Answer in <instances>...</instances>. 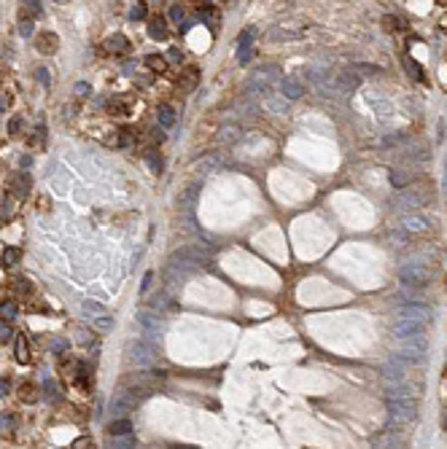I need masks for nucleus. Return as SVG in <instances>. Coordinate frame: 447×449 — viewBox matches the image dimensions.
<instances>
[{
	"label": "nucleus",
	"instance_id": "obj_1",
	"mask_svg": "<svg viewBox=\"0 0 447 449\" xmlns=\"http://www.w3.org/2000/svg\"><path fill=\"white\" fill-rule=\"evenodd\" d=\"M170 272H181V277H186L189 272L194 269H202V266L208 264V250H202L200 245H183L178 250H172L170 253Z\"/></svg>",
	"mask_w": 447,
	"mask_h": 449
},
{
	"label": "nucleus",
	"instance_id": "obj_2",
	"mask_svg": "<svg viewBox=\"0 0 447 449\" xmlns=\"http://www.w3.org/2000/svg\"><path fill=\"white\" fill-rule=\"evenodd\" d=\"M399 282H402L404 288H426L431 282V269L426 264H402L399 266Z\"/></svg>",
	"mask_w": 447,
	"mask_h": 449
},
{
	"label": "nucleus",
	"instance_id": "obj_3",
	"mask_svg": "<svg viewBox=\"0 0 447 449\" xmlns=\"http://www.w3.org/2000/svg\"><path fill=\"white\" fill-rule=\"evenodd\" d=\"M399 320H415V323H420V326H428L431 323V307L428 304H423V302H407L399 307V315H396Z\"/></svg>",
	"mask_w": 447,
	"mask_h": 449
},
{
	"label": "nucleus",
	"instance_id": "obj_4",
	"mask_svg": "<svg viewBox=\"0 0 447 449\" xmlns=\"http://www.w3.org/2000/svg\"><path fill=\"white\" fill-rule=\"evenodd\" d=\"M358 84H361V76H358L353 67H348V70H337V73H334L337 94H350L353 89H358Z\"/></svg>",
	"mask_w": 447,
	"mask_h": 449
},
{
	"label": "nucleus",
	"instance_id": "obj_5",
	"mask_svg": "<svg viewBox=\"0 0 447 449\" xmlns=\"http://www.w3.org/2000/svg\"><path fill=\"white\" fill-rule=\"evenodd\" d=\"M278 78H280L278 67H259L253 73V78H250V89H253V92H267V89H270V84H275Z\"/></svg>",
	"mask_w": 447,
	"mask_h": 449
},
{
	"label": "nucleus",
	"instance_id": "obj_6",
	"mask_svg": "<svg viewBox=\"0 0 447 449\" xmlns=\"http://www.w3.org/2000/svg\"><path fill=\"white\" fill-rule=\"evenodd\" d=\"M197 84H200V67H186L181 70V78H178V92L181 94H191L194 89H197Z\"/></svg>",
	"mask_w": 447,
	"mask_h": 449
},
{
	"label": "nucleus",
	"instance_id": "obj_7",
	"mask_svg": "<svg viewBox=\"0 0 447 449\" xmlns=\"http://www.w3.org/2000/svg\"><path fill=\"white\" fill-rule=\"evenodd\" d=\"M423 328H426V326H420V323H415V320H399L396 318L394 336H399V339H412V336H418Z\"/></svg>",
	"mask_w": 447,
	"mask_h": 449
},
{
	"label": "nucleus",
	"instance_id": "obj_8",
	"mask_svg": "<svg viewBox=\"0 0 447 449\" xmlns=\"http://www.w3.org/2000/svg\"><path fill=\"white\" fill-rule=\"evenodd\" d=\"M399 226H402L404 232H410V234H423V232H428V229H431V226H428V220L423 218V215H415V212L404 215Z\"/></svg>",
	"mask_w": 447,
	"mask_h": 449
},
{
	"label": "nucleus",
	"instance_id": "obj_9",
	"mask_svg": "<svg viewBox=\"0 0 447 449\" xmlns=\"http://www.w3.org/2000/svg\"><path fill=\"white\" fill-rule=\"evenodd\" d=\"M30 188H33V180H30V175H14L11 178V183H9V191L17 196V199H25V196H30Z\"/></svg>",
	"mask_w": 447,
	"mask_h": 449
},
{
	"label": "nucleus",
	"instance_id": "obj_10",
	"mask_svg": "<svg viewBox=\"0 0 447 449\" xmlns=\"http://www.w3.org/2000/svg\"><path fill=\"white\" fill-rule=\"evenodd\" d=\"M280 94V92H278ZM272 89H267V92H262V105L267 108V110H272V113H286V108H288V100H283V97H278Z\"/></svg>",
	"mask_w": 447,
	"mask_h": 449
},
{
	"label": "nucleus",
	"instance_id": "obj_11",
	"mask_svg": "<svg viewBox=\"0 0 447 449\" xmlns=\"http://www.w3.org/2000/svg\"><path fill=\"white\" fill-rule=\"evenodd\" d=\"M35 49L41 51V54H57V49H59V38L54 35V33H38V38H35Z\"/></svg>",
	"mask_w": 447,
	"mask_h": 449
},
{
	"label": "nucleus",
	"instance_id": "obj_12",
	"mask_svg": "<svg viewBox=\"0 0 447 449\" xmlns=\"http://www.w3.org/2000/svg\"><path fill=\"white\" fill-rule=\"evenodd\" d=\"M14 358H17L19 366H27L30 363V347H27V336L25 334L14 336Z\"/></svg>",
	"mask_w": 447,
	"mask_h": 449
},
{
	"label": "nucleus",
	"instance_id": "obj_13",
	"mask_svg": "<svg viewBox=\"0 0 447 449\" xmlns=\"http://www.w3.org/2000/svg\"><path fill=\"white\" fill-rule=\"evenodd\" d=\"M302 94H304V86L299 81H294V78L280 81V97H283V100H299Z\"/></svg>",
	"mask_w": 447,
	"mask_h": 449
},
{
	"label": "nucleus",
	"instance_id": "obj_14",
	"mask_svg": "<svg viewBox=\"0 0 447 449\" xmlns=\"http://www.w3.org/2000/svg\"><path fill=\"white\" fill-rule=\"evenodd\" d=\"M426 347H428L426 339H412V342H407L404 350H399V355H402V358H410V360H418V355H420V358L426 355Z\"/></svg>",
	"mask_w": 447,
	"mask_h": 449
},
{
	"label": "nucleus",
	"instance_id": "obj_15",
	"mask_svg": "<svg viewBox=\"0 0 447 449\" xmlns=\"http://www.w3.org/2000/svg\"><path fill=\"white\" fill-rule=\"evenodd\" d=\"M76 388H81L84 393H89L92 390V371H89V366L86 363H78L76 366V380H73Z\"/></svg>",
	"mask_w": 447,
	"mask_h": 449
},
{
	"label": "nucleus",
	"instance_id": "obj_16",
	"mask_svg": "<svg viewBox=\"0 0 447 449\" xmlns=\"http://www.w3.org/2000/svg\"><path fill=\"white\" fill-rule=\"evenodd\" d=\"M81 315L86 320H97V318H103V315H108L105 312V307L100 304V302H95V298H86V302L81 304Z\"/></svg>",
	"mask_w": 447,
	"mask_h": 449
},
{
	"label": "nucleus",
	"instance_id": "obj_17",
	"mask_svg": "<svg viewBox=\"0 0 447 449\" xmlns=\"http://www.w3.org/2000/svg\"><path fill=\"white\" fill-rule=\"evenodd\" d=\"M388 180H391V186L404 188V186H410V183H412V172H410V170H404V167H394V170L388 172Z\"/></svg>",
	"mask_w": 447,
	"mask_h": 449
},
{
	"label": "nucleus",
	"instance_id": "obj_18",
	"mask_svg": "<svg viewBox=\"0 0 447 449\" xmlns=\"http://www.w3.org/2000/svg\"><path fill=\"white\" fill-rule=\"evenodd\" d=\"M103 49L108 54H124V51H130V41L124 35H111L108 41L103 43Z\"/></svg>",
	"mask_w": 447,
	"mask_h": 449
},
{
	"label": "nucleus",
	"instance_id": "obj_19",
	"mask_svg": "<svg viewBox=\"0 0 447 449\" xmlns=\"http://www.w3.org/2000/svg\"><path fill=\"white\" fill-rule=\"evenodd\" d=\"M197 14H200L202 22H208V25H210V30L218 27V9H216L213 3H202L200 9H197Z\"/></svg>",
	"mask_w": 447,
	"mask_h": 449
},
{
	"label": "nucleus",
	"instance_id": "obj_20",
	"mask_svg": "<svg viewBox=\"0 0 447 449\" xmlns=\"http://www.w3.org/2000/svg\"><path fill=\"white\" fill-rule=\"evenodd\" d=\"M156 119H159V124H162L164 129H170L172 124H175V110H172V105L162 102V105L156 108Z\"/></svg>",
	"mask_w": 447,
	"mask_h": 449
},
{
	"label": "nucleus",
	"instance_id": "obj_21",
	"mask_svg": "<svg viewBox=\"0 0 447 449\" xmlns=\"http://www.w3.org/2000/svg\"><path fill=\"white\" fill-rule=\"evenodd\" d=\"M148 35H151L154 41H164V38H167V27H164L162 17H154L151 22H148Z\"/></svg>",
	"mask_w": 447,
	"mask_h": 449
},
{
	"label": "nucleus",
	"instance_id": "obj_22",
	"mask_svg": "<svg viewBox=\"0 0 447 449\" xmlns=\"http://www.w3.org/2000/svg\"><path fill=\"white\" fill-rule=\"evenodd\" d=\"M38 398H41V396H38V388L33 382H22L19 385V401H22V404H35Z\"/></svg>",
	"mask_w": 447,
	"mask_h": 449
},
{
	"label": "nucleus",
	"instance_id": "obj_23",
	"mask_svg": "<svg viewBox=\"0 0 447 449\" xmlns=\"http://www.w3.org/2000/svg\"><path fill=\"white\" fill-rule=\"evenodd\" d=\"M420 204H423V199H420L418 194H402V196L394 202V207H396V210H412V207H420Z\"/></svg>",
	"mask_w": 447,
	"mask_h": 449
},
{
	"label": "nucleus",
	"instance_id": "obj_24",
	"mask_svg": "<svg viewBox=\"0 0 447 449\" xmlns=\"http://www.w3.org/2000/svg\"><path fill=\"white\" fill-rule=\"evenodd\" d=\"M143 62L154 70V73H164V70H167V59L159 57V54H148V57H146Z\"/></svg>",
	"mask_w": 447,
	"mask_h": 449
},
{
	"label": "nucleus",
	"instance_id": "obj_25",
	"mask_svg": "<svg viewBox=\"0 0 447 449\" xmlns=\"http://www.w3.org/2000/svg\"><path fill=\"white\" fill-rule=\"evenodd\" d=\"M19 258H22V250H19V248H6V250H3V266H6V269L17 266Z\"/></svg>",
	"mask_w": 447,
	"mask_h": 449
},
{
	"label": "nucleus",
	"instance_id": "obj_26",
	"mask_svg": "<svg viewBox=\"0 0 447 449\" xmlns=\"http://www.w3.org/2000/svg\"><path fill=\"white\" fill-rule=\"evenodd\" d=\"M143 162L148 164V167H151V172H156V175H159V172H162V156L156 154L154 148H151V151H146V154H143Z\"/></svg>",
	"mask_w": 447,
	"mask_h": 449
},
{
	"label": "nucleus",
	"instance_id": "obj_27",
	"mask_svg": "<svg viewBox=\"0 0 447 449\" xmlns=\"http://www.w3.org/2000/svg\"><path fill=\"white\" fill-rule=\"evenodd\" d=\"M33 30H35V25H33V19H27V11L22 9L19 11V35H25V38H30L33 35Z\"/></svg>",
	"mask_w": 447,
	"mask_h": 449
},
{
	"label": "nucleus",
	"instance_id": "obj_28",
	"mask_svg": "<svg viewBox=\"0 0 447 449\" xmlns=\"http://www.w3.org/2000/svg\"><path fill=\"white\" fill-rule=\"evenodd\" d=\"M404 65H407V70H410V78H415V81H423V78H426V76H423L420 62H415V59L407 57V59H404Z\"/></svg>",
	"mask_w": 447,
	"mask_h": 449
},
{
	"label": "nucleus",
	"instance_id": "obj_29",
	"mask_svg": "<svg viewBox=\"0 0 447 449\" xmlns=\"http://www.w3.org/2000/svg\"><path fill=\"white\" fill-rule=\"evenodd\" d=\"M17 304L14 302H9V298H6V302H0V315H3V320H14L17 318Z\"/></svg>",
	"mask_w": 447,
	"mask_h": 449
},
{
	"label": "nucleus",
	"instance_id": "obj_30",
	"mask_svg": "<svg viewBox=\"0 0 447 449\" xmlns=\"http://www.w3.org/2000/svg\"><path fill=\"white\" fill-rule=\"evenodd\" d=\"M127 358L135 363V360H146L148 358V352H146V344H132L130 352H127Z\"/></svg>",
	"mask_w": 447,
	"mask_h": 449
},
{
	"label": "nucleus",
	"instance_id": "obj_31",
	"mask_svg": "<svg viewBox=\"0 0 447 449\" xmlns=\"http://www.w3.org/2000/svg\"><path fill=\"white\" fill-rule=\"evenodd\" d=\"M92 326H95L97 331H111V328H116V320L111 318V315H103V318L92 320Z\"/></svg>",
	"mask_w": 447,
	"mask_h": 449
},
{
	"label": "nucleus",
	"instance_id": "obj_32",
	"mask_svg": "<svg viewBox=\"0 0 447 449\" xmlns=\"http://www.w3.org/2000/svg\"><path fill=\"white\" fill-rule=\"evenodd\" d=\"M49 347H51V352H54V355H62V352L68 350V339H62V336H51Z\"/></svg>",
	"mask_w": 447,
	"mask_h": 449
},
{
	"label": "nucleus",
	"instance_id": "obj_33",
	"mask_svg": "<svg viewBox=\"0 0 447 449\" xmlns=\"http://www.w3.org/2000/svg\"><path fill=\"white\" fill-rule=\"evenodd\" d=\"M146 14H148V6L146 3H132V9H130V19H146Z\"/></svg>",
	"mask_w": 447,
	"mask_h": 449
},
{
	"label": "nucleus",
	"instance_id": "obj_34",
	"mask_svg": "<svg viewBox=\"0 0 447 449\" xmlns=\"http://www.w3.org/2000/svg\"><path fill=\"white\" fill-rule=\"evenodd\" d=\"M253 57V49H250V43H240V51H237V62L240 65H245V62Z\"/></svg>",
	"mask_w": 447,
	"mask_h": 449
},
{
	"label": "nucleus",
	"instance_id": "obj_35",
	"mask_svg": "<svg viewBox=\"0 0 447 449\" xmlns=\"http://www.w3.org/2000/svg\"><path fill=\"white\" fill-rule=\"evenodd\" d=\"M183 17H186V9H183L181 3H172V6H170V19H172V22H181Z\"/></svg>",
	"mask_w": 447,
	"mask_h": 449
},
{
	"label": "nucleus",
	"instance_id": "obj_36",
	"mask_svg": "<svg viewBox=\"0 0 447 449\" xmlns=\"http://www.w3.org/2000/svg\"><path fill=\"white\" fill-rule=\"evenodd\" d=\"M9 339H14V328L9 323H0V344H6Z\"/></svg>",
	"mask_w": 447,
	"mask_h": 449
},
{
	"label": "nucleus",
	"instance_id": "obj_37",
	"mask_svg": "<svg viewBox=\"0 0 447 449\" xmlns=\"http://www.w3.org/2000/svg\"><path fill=\"white\" fill-rule=\"evenodd\" d=\"M108 433H111V436H119V433H130V422H113L111 428H108Z\"/></svg>",
	"mask_w": 447,
	"mask_h": 449
},
{
	"label": "nucleus",
	"instance_id": "obj_38",
	"mask_svg": "<svg viewBox=\"0 0 447 449\" xmlns=\"http://www.w3.org/2000/svg\"><path fill=\"white\" fill-rule=\"evenodd\" d=\"M237 132H240L237 127H226L221 132V140H224V143H234V140H237Z\"/></svg>",
	"mask_w": 447,
	"mask_h": 449
},
{
	"label": "nucleus",
	"instance_id": "obj_39",
	"mask_svg": "<svg viewBox=\"0 0 447 449\" xmlns=\"http://www.w3.org/2000/svg\"><path fill=\"white\" fill-rule=\"evenodd\" d=\"M22 132V116H11L9 121V135H19Z\"/></svg>",
	"mask_w": 447,
	"mask_h": 449
},
{
	"label": "nucleus",
	"instance_id": "obj_40",
	"mask_svg": "<svg viewBox=\"0 0 447 449\" xmlns=\"http://www.w3.org/2000/svg\"><path fill=\"white\" fill-rule=\"evenodd\" d=\"M0 430H3V433H6V430H14V417H11L9 412L0 414Z\"/></svg>",
	"mask_w": 447,
	"mask_h": 449
},
{
	"label": "nucleus",
	"instance_id": "obj_41",
	"mask_svg": "<svg viewBox=\"0 0 447 449\" xmlns=\"http://www.w3.org/2000/svg\"><path fill=\"white\" fill-rule=\"evenodd\" d=\"M43 390H46V396H49V398L59 401V388H57V382H46V385H43Z\"/></svg>",
	"mask_w": 447,
	"mask_h": 449
},
{
	"label": "nucleus",
	"instance_id": "obj_42",
	"mask_svg": "<svg viewBox=\"0 0 447 449\" xmlns=\"http://www.w3.org/2000/svg\"><path fill=\"white\" fill-rule=\"evenodd\" d=\"M14 290H17V293H30V282L25 277H17L14 280Z\"/></svg>",
	"mask_w": 447,
	"mask_h": 449
},
{
	"label": "nucleus",
	"instance_id": "obj_43",
	"mask_svg": "<svg viewBox=\"0 0 447 449\" xmlns=\"http://www.w3.org/2000/svg\"><path fill=\"white\" fill-rule=\"evenodd\" d=\"M353 70H361L364 76H377V73H380V67H377V65H356Z\"/></svg>",
	"mask_w": 447,
	"mask_h": 449
},
{
	"label": "nucleus",
	"instance_id": "obj_44",
	"mask_svg": "<svg viewBox=\"0 0 447 449\" xmlns=\"http://www.w3.org/2000/svg\"><path fill=\"white\" fill-rule=\"evenodd\" d=\"M151 282H154V272H146V274H143V285H140V290H143V293H148V290H151Z\"/></svg>",
	"mask_w": 447,
	"mask_h": 449
},
{
	"label": "nucleus",
	"instance_id": "obj_45",
	"mask_svg": "<svg viewBox=\"0 0 447 449\" xmlns=\"http://www.w3.org/2000/svg\"><path fill=\"white\" fill-rule=\"evenodd\" d=\"M382 25H386L388 33H394V30H402V27H399V19H394V17H386V19H382Z\"/></svg>",
	"mask_w": 447,
	"mask_h": 449
},
{
	"label": "nucleus",
	"instance_id": "obj_46",
	"mask_svg": "<svg viewBox=\"0 0 447 449\" xmlns=\"http://www.w3.org/2000/svg\"><path fill=\"white\" fill-rule=\"evenodd\" d=\"M119 135H121V137L116 140V143H119V145H130V143H132V132H130V129H121Z\"/></svg>",
	"mask_w": 447,
	"mask_h": 449
},
{
	"label": "nucleus",
	"instance_id": "obj_47",
	"mask_svg": "<svg viewBox=\"0 0 447 449\" xmlns=\"http://www.w3.org/2000/svg\"><path fill=\"white\" fill-rule=\"evenodd\" d=\"M167 59H170V62H181V59H183L181 49H170V51H167Z\"/></svg>",
	"mask_w": 447,
	"mask_h": 449
},
{
	"label": "nucleus",
	"instance_id": "obj_48",
	"mask_svg": "<svg viewBox=\"0 0 447 449\" xmlns=\"http://www.w3.org/2000/svg\"><path fill=\"white\" fill-rule=\"evenodd\" d=\"M11 388V382H9V377H0V396H6Z\"/></svg>",
	"mask_w": 447,
	"mask_h": 449
},
{
	"label": "nucleus",
	"instance_id": "obj_49",
	"mask_svg": "<svg viewBox=\"0 0 447 449\" xmlns=\"http://www.w3.org/2000/svg\"><path fill=\"white\" fill-rule=\"evenodd\" d=\"M6 110H9V97L0 94V113H6Z\"/></svg>",
	"mask_w": 447,
	"mask_h": 449
},
{
	"label": "nucleus",
	"instance_id": "obj_50",
	"mask_svg": "<svg viewBox=\"0 0 447 449\" xmlns=\"http://www.w3.org/2000/svg\"><path fill=\"white\" fill-rule=\"evenodd\" d=\"M151 140H154V143H162V140H164L162 129H154V132H151Z\"/></svg>",
	"mask_w": 447,
	"mask_h": 449
},
{
	"label": "nucleus",
	"instance_id": "obj_51",
	"mask_svg": "<svg viewBox=\"0 0 447 449\" xmlns=\"http://www.w3.org/2000/svg\"><path fill=\"white\" fill-rule=\"evenodd\" d=\"M76 92L84 97V94H89V86H86V84H76Z\"/></svg>",
	"mask_w": 447,
	"mask_h": 449
},
{
	"label": "nucleus",
	"instance_id": "obj_52",
	"mask_svg": "<svg viewBox=\"0 0 447 449\" xmlns=\"http://www.w3.org/2000/svg\"><path fill=\"white\" fill-rule=\"evenodd\" d=\"M86 446H89V441H86V438H81V441H76V444H73V449H86Z\"/></svg>",
	"mask_w": 447,
	"mask_h": 449
},
{
	"label": "nucleus",
	"instance_id": "obj_53",
	"mask_svg": "<svg viewBox=\"0 0 447 449\" xmlns=\"http://www.w3.org/2000/svg\"><path fill=\"white\" fill-rule=\"evenodd\" d=\"M444 183H447V178H444Z\"/></svg>",
	"mask_w": 447,
	"mask_h": 449
}]
</instances>
